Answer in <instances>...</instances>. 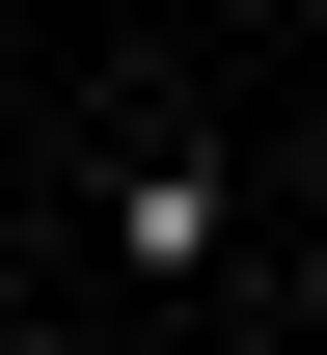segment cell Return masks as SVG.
Masks as SVG:
<instances>
[{
	"label": "cell",
	"instance_id": "1",
	"mask_svg": "<svg viewBox=\"0 0 327 355\" xmlns=\"http://www.w3.org/2000/svg\"><path fill=\"white\" fill-rule=\"evenodd\" d=\"M245 246V164L218 137H137V164H109V273H218Z\"/></svg>",
	"mask_w": 327,
	"mask_h": 355
}]
</instances>
